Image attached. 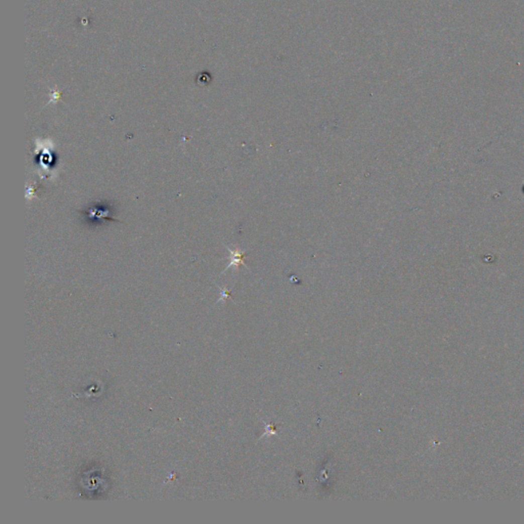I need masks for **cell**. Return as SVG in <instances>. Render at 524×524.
Masks as SVG:
<instances>
[{
  "instance_id": "6da1fadb",
  "label": "cell",
  "mask_w": 524,
  "mask_h": 524,
  "mask_svg": "<svg viewBox=\"0 0 524 524\" xmlns=\"http://www.w3.org/2000/svg\"><path fill=\"white\" fill-rule=\"evenodd\" d=\"M229 251H230V253L232 254V257H231L232 261H231V263L229 264V266L227 267V269L230 268V267H232L233 265H235V266H239L241 263L244 264V254H243L242 252H240V251H238V250L233 251V250H231V249H229ZM244 265H245V264H244Z\"/></svg>"
}]
</instances>
